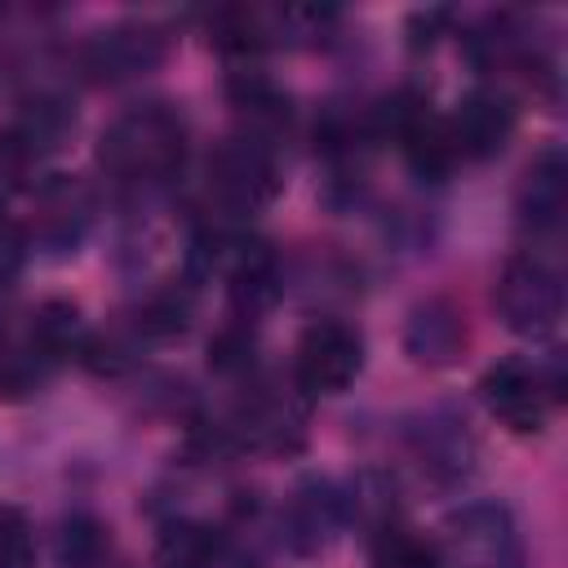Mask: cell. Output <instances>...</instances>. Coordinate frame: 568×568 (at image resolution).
I'll return each mask as SVG.
<instances>
[{"instance_id": "obj_1", "label": "cell", "mask_w": 568, "mask_h": 568, "mask_svg": "<svg viewBox=\"0 0 568 568\" xmlns=\"http://www.w3.org/2000/svg\"><path fill=\"white\" fill-rule=\"evenodd\" d=\"M98 164L120 186H164L186 164V120L173 102H138L98 138Z\"/></svg>"}, {"instance_id": "obj_22", "label": "cell", "mask_w": 568, "mask_h": 568, "mask_svg": "<svg viewBox=\"0 0 568 568\" xmlns=\"http://www.w3.org/2000/svg\"><path fill=\"white\" fill-rule=\"evenodd\" d=\"M209 355H213V364H217V368H226V373L248 368V359H253V337H248L244 328H226V333L209 346Z\"/></svg>"}, {"instance_id": "obj_21", "label": "cell", "mask_w": 568, "mask_h": 568, "mask_svg": "<svg viewBox=\"0 0 568 568\" xmlns=\"http://www.w3.org/2000/svg\"><path fill=\"white\" fill-rule=\"evenodd\" d=\"M22 262H27V231L9 213H0V284H9L22 271Z\"/></svg>"}, {"instance_id": "obj_3", "label": "cell", "mask_w": 568, "mask_h": 568, "mask_svg": "<svg viewBox=\"0 0 568 568\" xmlns=\"http://www.w3.org/2000/svg\"><path fill=\"white\" fill-rule=\"evenodd\" d=\"M435 559L439 568H524L519 528L506 506L466 501L439 524Z\"/></svg>"}, {"instance_id": "obj_16", "label": "cell", "mask_w": 568, "mask_h": 568, "mask_svg": "<svg viewBox=\"0 0 568 568\" xmlns=\"http://www.w3.org/2000/svg\"><path fill=\"white\" fill-rule=\"evenodd\" d=\"M71 129H75V106L67 98H58V93H36V98L22 102V115H18L13 138H18V146L27 155H40V151L62 146V138Z\"/></svg>"}, {"instance_id": "obj_8", "label": "cell", "mask_w": 568, "mask_h": 568, "mask_svg": "<svg viewBox=\"0 0 568 568\" xmlns=\"http://www.w3.org/2000/svg\"><path fill=\"white\" fill-rule=\"evenodd\" d=\"M404 439H408V453L417 457V466L435 484H462L475 470V435L457 408L435 404V408L408 417Z\"/></svg>"}, {"instance_id": "obj_20", "label": "cell", "mask_w": 568, "mask_h": 568, "mask_svg": "<svg viewBox=\"0 0 568 568\" xmlns=\"http://www.w3.org/2000/svg\"><path fill=\"white\" fill-rule=\"evenodd\" d=\"M36 559V541H31V524L18 506H0V568H31Z\"/></svg>"}, {"instance_id": "obj_4", "label": "cell", "mask_w": 568, "mask_h": 568, "mask_svg": "<svg viewBox=\"0 0 568 568\" xmlns=\"http://www.w3.org/2000/svg\"><path fill=\"white\" fill-rule=\"evenodd\" d=\"M564 395V377L559 364H532L528 355H510L501 364H493L479 377V399L488 404V413L510 426L515 435H532L546 426L550 404Z\"/></svg>"}, {"instance_id": "obj_13", "label": "cell", "mask_w": 568, "mask_h": 568, "mask_svg": "<svg viewBox=\"0 0 568 568\" xmlns=\"http://www.w3.org/2000/svg\"><path fill=\"white\" fill-rule=\"evenodd\" d=\"M40 204V222H36V240L49 248V253H75V244L84 240L89 231V217H93V200L89 191L75 182V178H53L40 186L36 195Z\"/></svg>"}, {"instance_id": "obj_7", "label": "cell", "mask_w": 568, "mask_h": 568, "mask_svg": "<svg viewBox=\"0 0 568 568\" xmlns=\"http://www.w3.org/2000/svg\"><path fill=\"white\" fill-rule=\"evenodd\" d=\"M231 430L240 435V444L257 453H297L306 439V395L297 386L257 382L235 404Z\"/></svg>"}, {"instance_id": "obj_18", "label": "cell", "mask_w": 568, "mask_h": 568, "mask_svg": "<svg viewBox=\"0 0 568 568\" xmlns=\"http://www.w3.org/2000/svg\"><path fill=\"white\" fill-rule=\"evenodd\" d=\"M226 541L195 524V519H178L160 532V546H155V568H217Z\"/></svg>"}, {"instance_id": "obj_14", "label": "cell", "mask_w": 568, "mask_h": 568, "mask_svg": "<svg viewBox=\"0 0 568 568\" xmlns=\"http://www.w3.org/2000/svg\"><path fill=\"white\" fill-rule=\"evenodd\" d=\"M515 204H519L524 226H532L541 235L564 226V213H568V164H564V151L559 146H546L528 164Z\"/></svg>"}, {"instance_id": "obj_23", "label": "cell", "mask_w": 568, "mask_h": 568, "mask_svg": "<svg viewBox=\"0 0 568 568\" xmlns=\"http://www.w3.org/2000/svg\"><path fill=\"white\" fill-rule=\"evenodd\" d=\"M27 160H31V155L18 146V138H13V133H0V195H9V191L18 186Z\"/></svg>"}, {"instance_id": "obj_10", "label": "cell", "mask_w": 568, "mask_h": 568, "mask_svg": "<svg viewBox=\"0 0 568 568\" xmlns=\"http://www.w3.org/2000/svg\"><path fill=\"white\" fill-rule=\"evenodd\" d=\"M169 53V36L155 27V22H115V27H102L89 36V44L80 49V62L93 80H133V75H146L164 62Z\"/></svg>"}, {"instance_id": "obj_19", "label": "cell", "mask_w": 568, "mask_h": 568, "mask_svg": "<svg viewBox=\"0 0 568 568\" xmlns=\"http://www.w3.org/2000/svg\"><path fill=\"white\" fill-rule=\"evenodd\" d=\"M368 568H439L435 537H422L417 528H408L399 519H386L373 528Z\"/></svg>"}, {"instance_id": "obj_9", "label": "cell", "mask_w": 568, "mask_h": 568, "mask_svg": "<svg viewBox=\"0 0 568 568\" xmlns=\"http://www.w3.org/2000/svg\"><path fill=\"white\" fill-rule=\"evenodd\" d=\"M346 524H351L346 493L333 479H320V475L302 479L288 493L284 510H280V532H284L293 555H324L342 537Z\"/></svg>"}, {"instance_id": "obj_12", "label": "cell", "mask_w": 568, "mask_h": 568, "mask_svg": "<svg viewBox=\"0 0 568 568\" xmlns=\"http://www.w3.org/2000/svg\"><path fill=\"white\" fill-rule=\"evenodd\" d=\"M466 342H470L466 315L448 297H426L404 320V351H408V359L417 368H448V364H457Z\"/></svg>"}, {"instance_id": "obj_17", "label": "cell", "mask_w": 568, "mask_h": 568, "mask_svg": "<svg viewBox=\"0 0 568 568\" xmlns=\"http://www.w3.org/2000/svg\"><path fill=\"white\" fill-rule=\"evenodd\" d=\"M80 337H84V324H80V306L75 302H44L36 306L31 315V346H27V364L44 359H62V355H75L80 351Z\"/></svg>"}, {"instance_id": "obj_5", "label": "cell", "mask_w": 568, "mask_h": 568, "mask_svg": "<svg viewBox=\"0 0 568 568\" xmlns=\"http://www.w3.org/2000/svg\"><path fill=\"white\" fill-rule=\"evenodd\" d=\"M497 315L519 337H550L564 320V280L537 253H515L493 288Z\"/></svg>"}, {"instance_id": "obj_6", "label": "cell", "mask_w": 568, "mask_h": 568, "mask_svg": "<svg viewBox=\"0 0 568 568\" xmlns=\"http://www.w3.org/2000/svg\"><path fill=\"white\" fill-rule=\"evenodd\" d=\"M364 368V337L346 320H311L293 351V386L315 395H342Z\"/></svg>"}, {"instance_id": "obj_2", "label": "cell", "mask_w": 568, "mask_h": 568, "mask_svg": "<svg viewBox=\"0 0 568 568\" xmlns=\"http://www.w3.org/2000/svg\"><path fill=\"white\" fill-rule=\"evenodd\" d=\"M204 186H209V200L226 217L262 213L280 195V160H275V146L266 138H253V133L222 138L209 151Z\"/></svg>"}, {"instance_id": "obj_11", "label": "cell", "mask_w": 568, "mask_h": 568, "mask_svg": "<svg viewBox=\"0 0 568 568\" xmlns=\"http://www.w3.org/2000/svg\"><path fill=\"white\" fill-rule=\"evenodd\" d=\"M457 160H493L515 133V106L497 89H470L444 120Z\"/></svg>"}, {"instance_id": "obj_15", "label": "cell", "mask_w": 568, "mask_h": 568, "mask_svg": "<svg viewBox=\"0 0 568 568\" xmlns=\"http://www.w3.org/2000/svg\"><path fill=\"white\" fill-rule=\"evenodd\" d=\"M226 93H231V106L244 120L240 133H253V138H266L271 142V133L280 124H288V93L275 80H266L262 71H235L231 84H226Z\"/></svg>"}]
</instances>
